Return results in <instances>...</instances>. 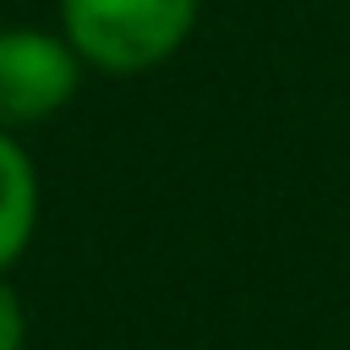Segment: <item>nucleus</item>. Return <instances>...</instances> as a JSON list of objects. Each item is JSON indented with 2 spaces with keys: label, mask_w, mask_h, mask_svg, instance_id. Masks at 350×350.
Segmentation results:
<instances>
[{
  "label": "nucleus",
  "mask_w": 350,
  "mask_h": 350,
  "mask_svg": "<svg viewBox=\"0 0 350 350\" xmlns=\"http://www.w3.org/2000/svg\"><path fill=\"white\" fill-rule=\"evenodd\" d=\"M197 5L202 0H60V33L82 66L137 77L191 38Z\"/></svg>",
  "instance_id": "f257e3e1"
},
{
  "label": "nucleus",
  "mask_w": 350,
  "mask_h": 350,
  "mask_svg": "<svg viewBox=\"0 0 350 350\" xmlns=\"http://www.w3.org/2000/svg\"><path fill=\"white\" fill-rule=\"evenodd\" d=\"M82 77L77 49L66 33H38V27H5L0 33V131L38 126L55 109L71 104Z\"/></svg>",
  "instance_id": "f03ea898"
},
{
  "label": "nucleus",
  "mask_w": 350,
  "mask_h": 350,
  "mask_svg": "<svg viewBox=\"0 0 350 350\" xmlns=\"http://www.w3.org/2000/svg\"><path fill=\"white\" fill-rule=\"evenodd\" d=\"M38 224V175L33 159L16 148L11 131H0V273L27 252Z\"/></svg>",
  "instance_id": "7ed1b4c3"
},
{
  "label": "nucleus",
  "mask_w": 350,
  "mask_h": 350,
  "mask_svg": "<svg viewBox=\"0 0 350 350\" xmlns=\"http://www.w3.org/2000/svg\"><path fill=\"white\" fill-rule=\"evenodd\" d=\"M27 339V317H22V301L11 284H0V350H22Z\"/></svg>",
  "instance_id": "20e7f679"
}]
</instances>
